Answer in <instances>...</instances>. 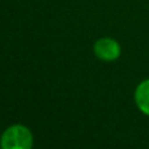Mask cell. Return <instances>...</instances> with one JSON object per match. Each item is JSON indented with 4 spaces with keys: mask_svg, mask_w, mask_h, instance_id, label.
Returning a JSON list of instances; mask_svg holds the SVG:
<instances>
[{
    "mask_svg": "<svg viewBox=\"0 0 149 149\" xmlns=\"http://www.w3.org/2000/svg\"><path fill=\"white\" fill-rule=\"evenodd\" d=\"M93 51L95 56L102 62H115L122 54V47L116 39L110 37H102L95 41Z\"/></svg>",
    "mask_w": 149,
    "mask_h": 149,
    "instance_id": "obj_2",
    "label": "cell"
},
{
    "mask_svg": "<svg viewBox=\"0 0 149 149\" xmlns=\"http://www.w3.org/2000/svg\"><path fill=\"white\" fill-rule=\"evenodd\" d=\"M135 103L144 115L149 116V79L140 82L135 89Z\"/></svg>",
    "mask_w": 149,
    "mask_h": 149,
    "instance_id": "obj_3",
    "label": "cell"
},
{
    "mask_svg": "<svg viewBox=\"0 0 149 149\" xmlns=\"http://www.w3.org/2000/svg\"><path fill=\"white\" fill-rule=\"evenodd\" d=\"M0 149H1V148H0Z\"/></svg>",
    "mask_w": 149,
    "mask_h": 149,
    "instance_id": "obj_4",
    "label": "cell"
},
{
    "mask_svg": "<svg viewBox=\"0 0 149 149\" xmlns=\"http://www.w3.org/2000/svg\"><path fill=\"white\" fill-rule=\"evenodd\" d=\"M34 137L24 124H12L4 130L0 137L1 149H33Z\"/></svg>",
    "mask_w": 149,
    "mask_h": 149,
    "instance_id": "obj_1",
    "label": "cell"
}]
</instances>
